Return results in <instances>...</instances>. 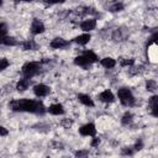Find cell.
I'll return each mask as SVG.
<instances>
[{
  "mask_svg": "<svg viewBox=\"0 0 158 158\" xmlns=\"http://www.w3.org/2000/svg\"><path fill=\"white\" fill-rule=\"evenodd\" d=\"M9 107L15 112H28L35 115H44L46 106L38 99H14L9 102Z\"/></svg>",
  "mask_w": 158,
  "mask_h": 158,
  "instance_id": "6da1fadb",
  "label": "cell"
},
{
  "mask_svg": "<svg viewBox=\"0 0 158 158\" xmlns=\"http://www.w3.org/2000/svg\"><path fill=\"white\" fill-rule=\"evenodd\" d=\"M117 98L120 102L126 107H133L136 105V98L132 94L131 89L127 86H121L117 89Z\"/></svg>",
  "mask_w": 158,
  "mask_h": 158,
  "instance_id": "7a4b0ae2",
  "label": "cell"
},
{
  "mask_svg": "<svg viewBox=\"0 0 158 158\" xmlns=\"http://www.w3.org/2000/svg\"><path fill=\"white\" fill-rule=\"evenodd\" d=\"M41 69H42V62H35V60H31V62H26L22 68H21V73L25 78H33L35 75L40 74L41 73Z\"/></svg>",
  "mask_w": 158,
  "mask_h": 158,
  "instance_id": "3957f363",
  "label": "cell"
},
{
  "mask_svg": "<svg viewBox=\"0 0 158 158\" xmlns=\"http://www.w3.org/2000/svg\"><path fill=\"white\" fill-rule=\"evenodd\" d=\"M128 36H130L128 30H127L126 27L121 26V27H117V28H115V30L112 31V33H111V40H112L114 42H125V41L128 38Z\"/></svg>",
  "mask_w": 158,
  "mask_h": 158,
  "instance_id": "277c9868",
  "label": "cell"
},
{
  "mask_svg": "<svg viewBox=\"0 0 158 158\" xmlns=\"http://www.w3.org/2000/svg\"><path fill=\"white\" fill-rule=\"evenodd\" d=\"M70 46V42L63 37H54L49 42V47L53 49H65Z\"/></svg>",
  "mask_w": 158,
  "mask_h": 158,
  "instance_id": "5b68a950",
  "label": "cell"
},
{
  "mask_svg": "<svg viewBox=\"0 0 158 158\" xmlns=\"http://www.w3.org/2000/svg\"><path fill=\"white\" fill-rule=\"evenodd\" d=\"M44 30H46V26H44V23H43L40 19H33V20H32L31 26H30V32H31L33 36H37V35L43 33Z\"/></svg>",
  "mask_w": 158,
  "mask_h": 158,
  "instance_id": "8992f818",
  "label": "cell"
},
{
  "mask_svg": "<svg viewBox=\"0 0 158 158\" xmlns=\"http://www.w3.org/2000/svg\"><path fill=\"white\" fill-rule=\"evenodd\" d=\"M79 133L84 137H95L96 135V126L93 122H88L85 125H83L79 128Z\"/></svg>",
  "mask_w": 158,
  "mask_h": 158,
  "instance_id": "52a82bcc",
  "label": "cell"
},
{
  "mask_svg": "<svg viewBox=\"0 0 158 158\" xmlns=\"http://www.w3.org/2000/svg\"><path fill=\"white\" fill-rule=\"evenodd\" d=\"M80 28L84 31V33H90L93 30L96 28V19L95 17H88L80 22Z\"/></svg>",
  "mask_w": 158,
  "mask_h": 158,
  "instance_id": "ba28073f",
  "label": "cell"
},
{
  "mask_svg": "<svg viewBox=\"0 0 158 158\" xmlns=\"http://www.w3.org/2000/svg\"><path fill=\"white\" fill-rule=\"evenodd\" d=\"M49 93H51V88L48 85H46V84L40 83V84H36L33 86V94L37 98H46Z\"/></svg>",
  "mask_w": 158,
  "mask_h": 158,
  "instance_id": "9c48e42d",
  "label": "cell"
},
{
  "mask_svg": "<svg viewBox=\"0 0 158 158\" xmlns=\"http://www.w3.org/2000/svg\"><path fill=\"white\" fill-rule=\"evenodd\" d=\"M148 111L153 117L158 116V96L156 94L148 99Z\"/></svg>",
  "mask_w": 158,
  "mask_h": 158,
  "instance_id": "30bf717a",
  "label": "cell"
},
{
  "mask_svg": "<svg viewBox=\"0 0 158 158\" xmlns=\"http://www.w3.org/2000/svg\"><path fill=\"white\" fill-rule=\"evenodd\" d=\"M47 112L53 115V116H60V115H64L65 109H64V106L62 104L56 102V104H52V105H49L47 107Z\"/></svg>",
  "mask_w": 158,
  "mask_h": 158,
  "instance_id": "8fae6325",
  "label": "cell"
},
{
  "mask_svg": "<svg viewBox=\"0 0 158 158\" xmlns=\"http://www.w3.org/2000/svg\"><path fill=\"white\" fill-rule=\"evenodd\" d=\"M98 99H99L101 102L111 104V102L115 101V95H114V93H112L110 89H106V90L101 91V93L98 95Z\"/></svg>",
  "mask_w": 158,
  "mask_h": 158,
  "instance_id": "7c38bea8",
  "label": "cell"
},
{
  "mask_svg": "<svg viewBox=\"0 0 158 158\" xmlns=\"http://www.w3.org/2000/svg\"><path fill=\"white\" fill-rule=\"evenodd\" d=\"M77 98H78L79 102H80V104H83V105H84V106H86V107H94V106H95L94 100H93V99H91V96H90V95H88V94L80 93V94H78V95H77Z\"/></svg>",
  "mask_w": 158,
  "mask_h": 158,
  "instance_id": "4fadbf2b",
  "label": "cell"
},
{
  "mask_svg": "<svg viewBox=\"0 0 158 158\" xmlns=\"http://www.w3.org/2000/svg\"><path fill=\"white\" fill-rule=\"evenodd\" d=\"M20 46L23 51H37L40 48L38 43L35 40H25L20 43Z\"/></svg>",
  "mask_w": 158,
  "mask_h": 158,
  "instance_id": "5bb4252c",
  "label": "cell"
},
{
  "mask_svg": "<svg viewBox=\"0 0 158 158\" xmlns=\"http://www.w3.org/2000/svg\"><path fill=\"white\" fill-rule=\"evenodd\" d=\"M31 84H32V80H31L30 78H25V77H22V78L17 81V84H16V90L20 91V93L26 91V90L31 86Z\"/></svg>",
  "mask_w": 158,
  "mask_h": 158,
  "instance_id": "9a60e30c",
  "label": "cell"
},
{
  "mask_svg": "<svg viewBox=\"0 0 158 158\" xmlns=\"http://www.w3.org/2000/svg\"><path fill=\"white\" fill-rule=\"evenodd\" d=\"M90 40H91L90 33H81V35L74 37V38L72 40V42H74V43H77V44H79V46H85V44H88V43L90 42Z\"/></svg>",
  "mask_w": 158,
  "mask_h": 158,
  "instance_id": "2e32d148",
  "label": "cell"
},
{
  "mask_svg": "<svg viewBox=\"0 0 158 158\" xmlns=\"http://www.w3.org/2000/svg\"><path fill=\"white\" fill-rule=\"evenodd\" d=\"M74 64L78 65V67H83V68H86L89 65H91L90 60L84 56V54H79L74 58Z\"/></svg>",
  "mask_w": 158,
  "mask_h": 158,
  "instance_id": "e0dca14e",
  "label": "cell"
},
{
  "mask_svg": "<svg viewBox=\"0 0 158 158\" xmlns=\"http://www.w3.org/2000/svg\"><path fill=\"white\" fill-rule=\"evenodd\" d=\"M133 118H135L133 114H132L131 111H126V112L121 116V123H122L123 126H131V125L133 123Z\"/></svg>",
  "mask_w": 158,
  "mask_h": 158,
  "instance_id": "ac0fdd59",
  "label": "cell"
},
{
  "mask_svg": "<svg viewBox=\"0 0 158 158\" xmlns=\"http://www.w3.org/2000/svg\"><path fill=\"white\" fill-rule=\"evenodd\" d=\"M100 64L105 69H112L116 65V60L114 58H111V57H105V58L100 59Z\"/></svg>",
  "mask_w": 158,
  "mask_h": 158,
  "instance_id": "d6986e66",
  "label": "cell"
},
{
  "mask_svg": "<svg viewBox=\"0 0 158 158\" xmlns=\"http://www.w3.org/2000/svg\"><path fill=\"white\" fill-rule=\"evenodd\" d=\"M81 54H84L89 60H90V63L93 64V63H96V62H99V57H98V54L93 51V49H85V51H83V53Z\"/></svg>",
  "mask_w": 158,
  "mask_h": 158,
  "instance_id": "ffe728a7",
  "label": "cell"
},
{
  "mask_svg": "<svg viewBox=\"0 0 158 158\" xmlns=\"http://www.w3.org/2000/svg\"><path fill=\"white\" fill-rule=\"evenodd\" d=\"M123 9H125V5L121 1H115V2H111L109 5V11L110 12H120Z\"/></svg>",
  "mask_w": 158,
  "mask_h": 158,
  "instance_id": "44dd1931",
  "label": "cell"
},
{
  "mask_svg": "<svg viewBox=\"0 0 158 158\" xmlns=\"http://www.w3.org/2000/svg\"><path fill=\"white\" fill-rule=\"evenodd\" d=\"M135 153H136V151L133 149L132 146H126V147L121 148V156H123V157H132Z\"/></svg>",
  "mask_w": 158,
  "mask_h": 158,
  "instance_id": "7402d4cb",
  "label": "cell"
},
{
  "mask_svg": "<svg viewBox=\"0 0 158 158\" xmlns=\"http://www.w3.org/2000/svg\"><path fill=\"white\" fill-rule=\"evenodd\" d=\"M146 89L148 91H151V93L156 91L157 90V81L154 79H148L147 83H146Z\"/></svg>",
  "mask_w": 158,
  "mask_h": 158,
  "instance_id": "603a6c76",
  "label": "cell"
},
{
  "mask_svg": "<svg viewBox=\"0 0 158 158\" xmlns=\"http://www.w3.org/2000/svg\"><path fill=\"white\" fill-rule=\"evenodd\" d=\"M74 158H89V151L88 149H78L74 153Z\"/></svg>",
  "mask_w": 158,
  "mask_h": 158,
  "instance_id": "cb8c5ba5",
  "label": "cell"
},
{
  "mask_svg": "<svg viewBox=\"0 0 158 158\" xmlns=\"http://www.w3.org/2000/svg\"><path fill=\"white\" fill-rule=\"evenodd\" d=\"M120 64H121V67H132L135 64V59L133 58H121Z\"/></svg>",
  "mask_w": 158,
  "mask_h": 158,
  "instance_id": "d4e9b609",
  "label": "cell"
},
{
  "mask_svg": "<svg viewBox=\"0 0 158 158\" xmlns=\"http://www.w3.org/2000/svg\"><path fill=\"white\" fill-rule=\"evenodd\" d=\"M9 67H10V62H9V59H6V58H0V72L7 69Z\"/></svg>",
  "mask_w": 158,
  "mask_h": 158,
  "instance_id": "484cf974",
  "label": "cell"
},
{
  "mask_svg": "<svg viewBox=\"0 0 158 158\" xmlns=\"http://www.w3.org/2000/svg\"><path fill=\"white\" fill-rule=\"evenodd\" d=\"M143 146H144V143H143V141L139 138V139H137V141L135 142V144H133L132 147H133V149H135L136 152H138V151H141V149L143 148Z\"/></svg>",
  "mask_w": 158,
  "mask_h": 158,
  "instance_id": "4316f807",
  "label": "cell"
},
{
  "mask_svg": "<svg viewBox=\"0 0 158 158\" xmlns=\"http://www.w3.org/2000/svg\"><path fill=\"white\" fill-rule=\"evenodd\" d=\"M0 33H7V25L0 21Z\"/></svg>",
  "mask_w": 158,
  "mask_h": 158,
  "instance_id": "83f0119b",
  "label": "cell"
},
{
  "mask_svg": "<svg viewBox=\"0 0 158 158\" xmlns=\"http://www.w3.org/2000/svg\"><path fill=\"white\" fill-rule=\"evenodd\" d=\"M7 135H9V130L6 127H4V126L0 125V137H5Z\"/></svg>",
  "mask_w": 158,
  "mask_h": 158,
  "instance_id": "f1b7e54d",
  "label": "cell"
},
{
  "mask_svg": "<svg viewBox=\"0 0 158 158\" xmlns=\"http://www.w3.org/2000/svg\"><path fill=\"white\" fill-rule=\"evenodd\" d=\"M99 143H100V139H99L98 137H94V138L91 139L90 146H91V147H98V146H99Z\"/></svg>",
  "mask_w": 158,
  "mask_h": 158,
  "instance_id": "f546056e",
  "label": "cell"
},
{
  "mask_svg": "<svg viewBox=\"0 0 158 158\" xmlns=\"http://www.w3.org/2000/svg\"><path fill=\"white\" fill-rule=\"evenodd\" d=\"M52 144L54 146V148H56V149H63V144H62V143H59V142H53Z\"/></svg>",
  "mask_w": 158,
  "mask_h": 158,
  "instance_id": "4dcf8cb0",
  "label": "cell"
},
{
  "mask_svg": "<svg viewBox=\"0 0 158 158\" xmlns=\"http://www.w3.org/2000/svg\"><path fill=\"white\" fill-rule=\"evenodd\" d=\"M1 5H2V1H0V6H1Z\"/></svg>",
  "mask_w": 158,
  "mask_h": 158,
  "instance_id": "1f68e13d",
  "label": "cell"
},
{
  "mask_svg": "<svg viewBox=\"0 0 158 158\" xmlns=\"http://www.w3.org/2000/svg\"><path fill=\"white\" fill-rule=\"evenodd\" d=\"M63 158H68V157H63Z\"/></svg>",
  "mask_w": 158,
  "mask_h": 158,
  "instance_id": "d6a6232c",
  "label": "cell"
}]
</instances>
